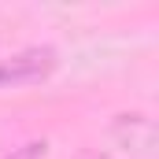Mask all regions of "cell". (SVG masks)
I'll list each match as a JSON object with an SVG mask.
<instances>
[{"label":"cell","mask_w":159,"mask_h":159,"mask_svg":"<svg viewBox=\"0 0 159 159\" xmlns=\"http://www.w3.org/2000/svg\"><path fill=\"white\" fill-rule=\"evenodd\" d=\"M59 67V52L48 44L22 48L7 59H0V89H22V85H41L56 74Z\"/></svg>","instance_id":"obj_1"},{"label":"cell","mask_w":159,"mask_h":159,"mask_svg":"<svg viewBox=\"0 0 159 159\" xmlns=\"http://www.w3.org/2000/svg\"><path fill=\"white\" fill-rule=\"evenodd\" d=\"M44 152H48V141H26V144L11 148L7 156H0V159H44Z\"/></svg>","instance_id":"obj_2"}]
</instances>
